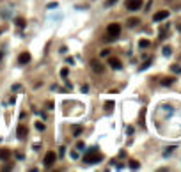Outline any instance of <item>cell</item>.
<instances>
[{"instance_id":"obj_1","label":"cell","mask_w":181,"mask_h":172,"mask_svg":"<svg viewBox=\"0 0 181 172\" xmlns=\"http://www.w3.org/2000/svg\"><path fill=\"white\" fill-rule=\"evenodd\" d=\"M103 160V154H101L96 147H90L89 151L83 154V158H82V162L83 163H87V165H92V163H98Z\"/></svg>"},{"instance_id":"obj_2","label":"cell","mask_w":181,"mask_h":172,"mask_svg":"<svg viewBox=\"0 0 181 172\" xmlns=\"http://www.w3.org/2000/svg\"><path fill=\"white\" fill-rule=\"evenodd\" d=\"M107 32H108V37H107V41L110 39H117L121 34V25L119 23H110L108 27H107Z\"/></svg>"},{"instance_id":"obj_3","label":"cell","mask_w":181,"mask_h":172,"mask_svg":"<svg viewBox=\"0 0 181 172\" xmlns=\"http://www.w3.org/2000/svg\"><path fill=\"white\" fill-rule=\"evenodd\" d=\"M55 162H57V154H55V151H48L46 154H44V160H43V163H44V167H46V169L53 167V165H55Z\"/></svg>"},{"instance_id":"obj_4","label":"cell","mask_w":181,"mask_h":172,"mask_svg":"<svg viewBox=\"0 0 181 172\" xmlns=\"http://www.w3.org/2000/svg\"><path fill=\"white\" fill-rule=\"evenodd\" d=\"M124 7L130 11H139L142 7V0H126L124 2Z\"/></svg>"},{"instance_id":"obj_5","label":"cell","mask_w":181,"mask_h":172,"mask_svg":"<svg viewBox=\"0 0 181 172\" xmlns=\"http://www.w3.org/2000/svg\"><path fill=\"white\" fill-rule=\"evenodd\" d=\"M16 135H18V139H20V140H25V139H27V135H29V128H27L25 124H20V126H18V130H16Z\"/></svg>"},{"instance_id":"obj_6","label":"cell","mask_w":181,"mask_h":172,"mask_svg":"<svg viewBox=\"0 0 181 172\" xmlns=\"http://www.w3.org/2000/svg\"><path fill=\"white\" fill-rule=\"evenodd\" d=\"M167 18H169V11H158L153 16V21H161V20H167Z\"/></svg>"},{"instance_id":"obj_7","label":"cell","mask_w":181,"mask_h":172,"mask_svg":"<svg viewBox=\"0 0 181 172\" xmlns=\"http://www.w3.org/2000/svg\"><path fill=\"white\" fill-rule=\"evenodd\" d=\"M30 62V53L29 51H23V53H20V57H18V64H29Z\"/></svg>"},{"instance_id":"obj_8","label":"cell","mask_w":181,"mask_h":172,"mask_svg":"<svg viewBox=\"0 0 181 172\" xmlns=\"http://www.w3.org/2000/svg\"><path fill=\"white\" fill-rule=\"evenodd\" d=\"M108 64H110L112 69H121V68H122L121 61L119 59H115V57H108Z\"/></svg>"},{"instance_id":"obj_9","label":"cell","mask_w":181,"mask_h":172,"mask_svg":"<svg viewBox=\"0 0 181 172\" xmlns=\"http://www.w3.org/2000/svg\"><path fill=\"white\" fill-rule=\"evenodd\" d=\"M90 68L96 71V73H103V69H105V68H103L98 61H90Z\"/></svg>"},{"instance_id":"obj_10","label":"cell","mask_w":181,"mask_h":172,"mask_svg":"<svg viewBox=\"0 0 181 172\" xmlns=\"http://www.w3.org/2000/svg\"><path fill=\"white\" fill-rule=\"evenodd\" d=\"M9 158H11V151H9V149H0V160L7 162Z\"/></svg>"},{"instance_id":"obj_11","label":"cell","mask_w":181,"mask_h":172,"mask_svg":"<svg viewBox=\"0 0 181 172\" xmlns=\"http://www.w3.org/2000/svg\"><path fill=\"white\" fill-rule=\"evenodd\" d=\"M149 44H151V43L147 39H140V41H139V46H140V48H147Z\"/></svg>"},{"instance_id":"obj_12","label":"cell","mask_w":181,"mask_h":172,"mask_svg":"<svg viewBox=\"0 0 181 172\" xmlns=\"http://www.w3.org/2000/svg\"><path fill=\"white\" fill-rule=\"evenodd\" d=\"M16 25H18V27H20V29H23V27H25V25H27V21L23 20V18H16Z\"/></svg>"},{"instance_id":"obj_13","label":"cell","mask_w":181,"mask_h":172,"mask_svg":"<svg viewBox=\"0 0 181 172\" xmlns=\"http://www.w3.org/2000/svg\"><path fill=\"white\" fill-rule=\"evenodd\" d=\"M128 25H130V27H137V25H139V20H137V18H130V20H128Z\"/></svg>"},{"instance_id":"obj_14","label":"cell","mask_w":181,"mask_h":172,"mask_svg":"<svg viewBox=\"0 0 181 172\" xmlns=\"http://www.w3.org/2000/svg\"><path fill=\"white\" fill-rule=\"evenodd\" d=\"M105 110H107V112L114 110V101H107V103H105Z\"/></svg>"},{"instance_id":"obj_15","label":"cell","mask_w":181,"mask_h":172,"mask_svg":"<svg viewBox=\"0 0 181 172\" xmlns=\"http://www.w3.org/2000/svg\"><path fill=\"white\" fill-rule=\"evenodd\" d=\"M130 169H133V170H137V169H139V162H135V160H131V162H130Z\"/></svg>"},{"instance_id":"obj_16","label":"cell","mask_w":181,"mask_h":172,"mask_svg":"<svg viewBox=\"0 0 181 172\" xmlns=\"http://www.w3.org/2000/svg\"><path fill=\"white\" fill-rule=\"evenodd\" d=\"M172 82H174V78H163V80H161V85H171Z\"/></svg>"},{"instance_id":"obj_17","label":"cell","mask_w":181,"mask_h":172,"mask_svg":"<svg viewBox=\"0 0 181 172\" xmlns=\"http://www.w3.org/2000/svg\"><path fill=\"white\" fill-rule=\"evenodd\" d=\"M36 128H37L39 132H44V128H46V126H44L43 122H36Z\"/></svg>"},{"instance_id":"obj_18","label":"cell","mask_w":181,"mask_h":172,"mask_svg":"<svg viewBox=\"0 0 181 172\" xmlns=\"http://www.w3.org/2000/svg\"><path fill=\"white\" fill-rule=\"evenodd\" d=\"M171 53H172V51H171V48H169V46H165V48H163V55H165V57H169Z\"/></svg>"},{"instance_id":"obj_19","label":"cell","mask_w":181,"mask_h":172,"mask_svg":"<svg viewBox=\"0 0 181 172\" xmlns=\"http://www.w3.org/2000/svg\"><path fill=\"white\" fill-rule=\"evenodd\" d=\"M115 2H117V0H107V2H105V7H110V5L115 4Z\"/></svg>"},{"instance_id":"obj_20","label":"cell","mask_w":181,"mask_h":172,"mask_svg":"<svg viewBox=\"0 0 181 172\" xmlns=\"http://www.w3.org/2000/svg\"><path fill=\"white\" fill-rule=\"evenodd\" d=\"M171 69L174 71V73H181V66H176V64H174V66H172Z\"/></svg>"},{"instance_id":"obj_21","label":"cell","mask_w":181,"mask_h":172,"mask_svg":"<svg viewBox=\"0 0 181 172\" xmlns=\"http://www.w3.org/2000/svg\"><path fill=\"white\" fill-rule=\"evenodd\" d=\"M60 76H64V78L68 76V68H64V69H60Z\"/></svg>"},{"instance_id":"obj_22","label":"cell","mask_w":181,"mask_h":172,"mask_svg":"<svg viewBox=\"0 0 181 172\" xmlns=\"http://www.w3.org/2000/svg\"><path fill=\"white\" fill-rule=\"evenodd\" d=\"M149 64H151V61H147V62H144L140 66V69H146V68H149Z\"/></svg>"},{"instance_id":"obj_23","label":"cell","mask_w":181,"mask_h":172,"mask_svg":"<svg viewBox=\"0 0 181 172\" xmlns=\"http://www.w3.org/2000/svg\"><path fill=\"white\" fill-rule=\"evenodd\" d=\"M108 55H110V51H108V50H103V51H101V57H108Z\"/></svg>"},{"instance_id":"obj_24","label":"cell","mask_w":181,"mask_h":172,"mask_svg":"<svg viewBox=\"0 0 181 172\" xmlns=\"http://www.w3.org/2000/svg\"><path fill=\"white\" fill-rule=\"evenodd\" d=\"M76 149H83V142H76Z\"/></svg>"},{"instance_id":"obj_25","label":"cell","mask_w":181,"mask_h":172,"mask_svg":"<svg viewBox=\"0 0 181 172\" xmlns=\"http://www.w3.org/2000/svg\"><path fill=\"white\" fill-rule=\"evenodd\" d=\"M9 169H12V165H4L2 167V170H9Z\"/></svg>"},{"instance_id":"obj_26","label":"cell","mask_w":181,"mask_h":172,"mask_svg":"<svg viewBox=\"0 0 181 172\" xmlns=\"http://www.w3.org/2000/svg\"><path fill=\"white\" fill-rule=\"evenodd\" d=\"M89 91V85H82V92H87Z\"/></svg>"},{"instance_id":"obj_27","label":"cell","mask_w":181,"mask_h":172,"mask_svg":"<svg viewBox=\"0 0 181 172\" xmlns=\"http://www.w3.org/2000/svg\"><path fill=\"white\" fill-rule=\"evenodd\" d=\"M178 29H179V30H181V23H179V25H178Z\"/></svg>"}]
</instances>
